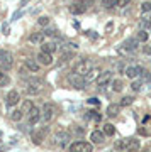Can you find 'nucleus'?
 <instances>
[{"instance_id": "1", "label": "nucleus", "mask_w": 151, "mask_h": 152, "mask_svg": "<svg viewBox=\"0 0 151 152\" xmlns=\"http://www.w3.org/2000/svg\"><path fill=\"white\" fill-rule=\"evenodd\" d=\"M139 145H141V140H138V139H122V140H117L114 144V149L121 152H132V151H138Z\"/></svg>"}, {"instance_id": "2", "label": "nucleus", "mask_w": 151, "mask_h": 152, "mask_svg": "<svg viewBox=\"0 0 151 152\" xmlns=\"http://www.w3.org/2000/svg\"><path fill=\"white\" fill-rule=\"evenodd\" d=\"M56 113H58L56 105H53V103H44V107L41 108V120H43L44 124H49V122H53V120H54Z\"/></svg>"}, {"instance_id": "3", "label": "nucleus", "mask_w": 151, "mask_h": 152, "mask_svg": "<svg viewBox=\"0 0 151 152\" xmlns=\"http://www.w3.org/2000/svg\"><path fill=\"white\" fill-rule=\"evenodd\" d=\"M12 66H14V56H12V53H9L5 49H0V69L7 71V69H10Z\"/></svg>"}, {"instance_id": "4", "label": "nucleus", "mask_w": 151, "mask_h": 152, "mask_svg": "<svg viewBox=\"0 0 151 152\" xmlns=\"http://www.w3.org/2000/svg\"><path fill=\"white\" fill-rule=\"evenodd\" d=\"M68 81H70L71 86H75L76 90H83V88L88 86V80H87L85 76L76 75V73H71V75H68Z\"/></svg>"}, {"instance_id": "5", "label": "nucleus", "mask_w": 151, "mask_h": 152, "mask_svg": "<svg viewBox=\"0 0 151 152\" xmlns=\"http://www.w3.org/2000/svg\"><path fill=\"white\" fill-rule=\"evenodd\" d=\"M71 140V134L66 130H58L54 134V144L58 147H66Z\"/></svg>"}, {"instance_id": "6", "label": "nucleus", "mask_w": 151, "mask_h": 152, "mask_svg": "<svg viewBox=\"0 0 151 152\" xmlns=\"http://www.w3.org/2000/svg\"><path fill=\"white\" fill-rule=\"evenodd\" d=\"M92 68H93L92 61L81 59L80 63H76V64H75V73H76V75H80V76H87L90 71H92Z\"/></svg>"}, {"instance_id": "7", "label": "nucleus", "mask_w": 151, "mask_h": 152, "mask_svg": "<svg viewBox=\"0 0 151 152\" xmlns=\"http://www.w3.org/2000/svg\"><path fill=\"white\" fill-rule=\"evenodd\" d=\"M92 151H93V147L88 142L76 140L73 144H70V152H92Z\"/></svg>"}, {"instance_id": "8", "label": "nucleus", "mask_w": 151, "mask_h": 152, "mask_svg": "<svg viewBox=\"0 0 151 152\" xmlns=\"http://www.w3.org/2000/svg\"><path fill=\"white\" fill-rule=\"evenodd\" d=\"M27 113H29V117H27V124L29 125H36L41 120V110L36 108V107H33Z\"/></svg>"}, {"instance_id": "9", "label": "nucleus", "mask_w": 151, "mask_h": 152, "mask_svg": "<svg viewBox=\"0 0 151 152\" xmlns=\"http://www.w3.org/2000/svg\"><path fill=\"white\" fill-rule=\"evenodd\" d=\"M110 81H112V71H102V73H98V76H97L98 86H105Z\"/></svg>"}, {"instance_id": "10", "label": "nucleus", "mask_w": 151, "mask_h": 152, "mask_svg": "<svg viewBox=\"0 0 151 152\" xmlns=\"http://www.w3.org/2000/svg\"><path fill=\"white\" fill-rule=\"evenodd\" d=\"M38 63H39V66H51L53 64V56L49 54V53L41 51L38 54Z\"/></svg>"}, {"instance_id": "11", "label": "nucleus", "mask_w": 151, "mask_h": 152, "mask_svg": "<svg viewBox=\"0 0 151 152\" xmlns=\"http://www.w3.org/2000/svg\"><path fill=\"white\" fill-rule=\"evenodd\" d=\"M19 102H21V95H19V91H17V90L9 91V95H7V105H9V107H17Z\"/></svg>"}, {"instance_id": "12", "label": "nucleus", "mask_w": 151, "mask_h": 152, "mask_svg": "<svg viewBox=\"0 0 151 152\" xmlns=\"http://www.w3.org/2000/svg\"><path fill=\"white\" fill-rule=\"evenodd\" d=\"M143 69H144L143 66H127V68L124 69V73H126L127 78L132 80V78H136V76H139L141 73H143Z\"/></svg>"}, {"instance_id": "13", "label": "nucleus", "mask_w": 151, "mask_h": 152, "mask_svg": "<svg viewBox=\"0 0 151 152\" xmlns=\"http://www.w3.org/2000/svg\"><path fill=\"white\" fill-rule=\"evenodd\" d=\"M68 10H70L71 14H75V15H80V14H83V12L87 10V5H85V2H83V4H71V5L68 7Z\"/></svg>"}, {"instance_id": "14", "label": "nucleus", "mask_w": 151, "mask_h": 152, "mask_svg": "<svg viewBox=\"0 0 151 152\" xmlns=\"http://www.w3.org/2000/svg\"><path fill=\"white\" fill-rule=\"evenodd\" d=\"M90 140H92L93 144H104V142H105V135H104V132H100V130H93L92 134H90Z\"/></svg>"}, {"instance_id": "15", "label": "nucleus", "mask_w": 151, "mask_h": 152, "mask_svg": "<svg viewBox=\"0 0 151 152\" xmlns=\"http://www.w3.org/2000/svg\"><path fill=\"white\" fill-rule=\"evenodd\" d=\"M44 135H46V129H39L38 132H33V134H31L33 142H34V144H38V145L44 140Z\"/></svg>"}, {"instance_id": "16", "label": "nucleus", "mask_w": 151, "mask_h": 152, "mask_svg": "<svg viewBox=\"0 0 151 152\" xmlns=\"http://www.w3.org/2000/svg\"><path fill=\"white\" fill-rule=\"evenodd\" d=\"M24 64H26L27 69L33 71V73H38V71H39V63H38V61H34V59H26V61H24Z\"/></svg>"}, {"instance_id": "17", "label": "nucleus", "mask_w": 151, "mask_h": 152, "mask_svg": "<svg viewBox=\"0 0 151 152\" xmlns=\"http://www.w3.org/2000/svg\"><path fill=\"white\" fill-rule=\"evenodd\" d=\"M119 112H121V105H117V103H110L107 107V115L109 117H117Z\"/></svg>"}, {"instance_id": "18", "label": "nucleus", "mask_w": 151, "mask_h": 152, "mask_svg": "<svg viewBox=\"0 0 151 152\" xmlns=\"http://www.w3.org/2000/svg\"><path fill=\"white\" fill-rule=\"evenodd\" d=\"M29 41H31L33 44H41V42H44V32H34V34H31Z\"/></svg>"}, {"instance_id": "19", "label": "nucleus", "mask_w": 151, "mask_h": 152, "mask_svg": "<svg viewBox=\"0 0 151 152\" xmlns=\"http://www.w3.org/2000/svg\"><path fill=\"white\" fill-rule=\"evenodd\" d=\"M138 46H139V42H138V39H127V41L124 42V48L131 49L132 53H134L136 49H138Z\"/></svg>"}, {"instance_id": "20", "label": "nucleus", "mask_w": 151, "mask_h": 152, "mask_svg": "<svg viewBox=\"0 0 151 152\" xmlns=\"http://www.w3.org/2000/svg\"><path fill=\"white\" fill-rule=\"evenodd\" d=\"M43 46H41V51H44V53H53V51H56V44L54 42H41Z\"/></svg>"}, {"instance_id": "21", "label": "nucleus", "mask_w": 151, "mask_h": 152, "mask_svg": "<svg viewBox=\"0 0 151 152\" xmlns=\"http://www.w3.org/2000/svg\"><path fill=\"white\" fill-rule=\"evenodd\" d=\"M24 93H26L27 96H31V95H38V93H41V88H39V86H34V85H29V86H26Z\"/></svg>"}, {"instance_id": "22", "label": "nucleus", "mask_w": 151, "mask_h": 152, "mask_svg": "<svg viewBox=\"0 0 151 152\" xmlns=\"http://www.w3.org/2000/svg\"><path fill=\"white\" fill-rule=\"evenodd\" d=\"M102 132H104V135L112 137L114 134H115V127H114L112 124H105V125H104V129H102Z\"/></svg>"}, {"instance_id": "23", "label": "nucleus", "mask_w": 151, "mask_h": 152, "mask_svg": "<svg viewBox=\"0 0 151 152\" xmlns=\"http://www.w3.org/2000/svg\"><path fill=\"white\" fill-rule=\"evenodd\" d=\"M9 83H10V78H9V75L0 69V86H7Z\"/></svg>"}, {"instance_id": "24", "label": "nucleus", "mask_w": 151, "mask_h": 152, "mask_svg": "<svg viewBox=\"0 0 151 152\" xmlns=\"http://www.w3.org/2000/svg\"><path fill=\"white\" fill-rule=\"evenodd\" d=\"M148 37H150V34L146 32L144 29H141L139 32H138V36H136L138 42H146V41H148Z\"/></svg>"}, {"instance_id": "25", "label": "nucleus", "mask_w": 151, "mask_h": 152, "mask_svg": "<svg viewBox=\"0 0 151 152\" xmlns=\"http://www.w3.org/2000/svg\"><path fill=\"white\" fill-rule=\"evenodd\" d=\"M122 86H124V85H122V81H121V80H114L112 81V90L114 91H122Z\"/></svg>"}, {"instance_id": "26", "label": "nucleus", "mask_w": 151, "mask_h": 152, "mask_svg": "<svg viewBox=\"0 0 151 152\" xmlns=\"http://www.w3.org/2000/svg\"><path fill=\"white\" fill-rule=\"evenodd\" d=\"M10 118L14 120V122H21L22 120V112L21 110H14V112L10 113Z\"/></svg>"}, {"instance_id": "27", "label": "nucleus", "mask_w": 151, "mask_h": 152, "mask_svg": "<svg viewBox=\"0 0 151 152\" xmlns=\"http://www.w3.org/2000/svg\"><path fill=\"white\" fill-rule=\"evenodd\" d=\"M34 105H33V102H31V100H26V102H24V105H22V113H27V112H29V110L33 108Z\"/></svg>"}, {"instance_id": "28", "label": "nucleus", "mask_w": 151, "mask_h": 152, "mask_svg": "<svg viewBox=\"0 0 151 152\" xmlns=\"http://www.w3.org/2000/svg\"><path fill=\"white\" fill-rule=\"evenodd\" d=\"M132 102H134L132 96H124L121 100V107H129V105H132Z\"/></svg>"}, {"instance_id": "29", "label": "nucleus", "mask_w": 151, "mask_h": 152, "mask_svg": "<svg viewBox=\"0 0 151 152\" xmlns=\"http://www.w3.org/2000/svg\"><path fill=\"white\" fill-rule=\"evenodd\" d=\"M44 36H51V37H59V31H56V29H46V31H43Z\"/></svg>"}, {"instance_id": "30", "label": "nucleus", "mask_w": 151, "mask_h": 152, "mask_svg": "<svg viewBox=\"0 0 151 152\" xmlns=\"http://www.w3.org/2000/svg\"><path fill=\"white\" fill-rule=\"evenodd\" d=\"M38 24H39V26H43V27H46V26H49V17H46V15L39 17V19H38Z\"/></svg>"}, {"instance_id": "31", "label": "nucleus", "mask_w": 151, "mask_h": 152, "mask_svg": "<svg viewBox=\"0 0 151 152\" xmlns=\"http://www.w3.org/2000/svg\"><path fill=\"white\" fill-rule=\"evenodd\" d=\"M102 4L105 9H112V7H115V0H102Z\"/></svg>"}, {"instance_id": "32", "label": "nucleus", "mask_w": 151, "mask_h": 152, "mask_svg": "<svg viewBox=\"0 0 151 152\" xmlns=\"http://www.w3.org/2000/svg\"><path fill=\"white\" fill-rule=\"evenodd\" d=\"M141 10H143V14H146V12H151V2H144V4L141 5Z\"/></svg>"}, {"instance_id": "33", "label": "nucleus", "mask_w": 151, "mask_h": 152, "mask_svg": "<svg viewBox=\"0 0 151 152\" xmlns=\"http://www.w3.org/2000/svg\"><path fill=\"white\" fill-rule=\"evenodd\" d=\"M151 27V19H143L141 20V29H148Z\"/></svg>"}, {"instance_id": "34", "label": "nucleus", "mask_w": 151, "mask_h": 152, "mask_svg": "<svg viewBox=\"0 0 151 152\" xmlns=\"http://www.w3.org/2000/svg\"><path fill=\"white\" fill-rule=\"evenodd\" d=\"M129 2L131 0H115V7H126L129 5Z\"/></svg>"}, {"instance_id": "35", "label": "nucleus", "mask_w": 151, "mask_h": 152, "mask_svg": "<svg viewBox=\"0 0 151 152\" xmlns=\"http://www.w3.org/2000/svg\"><path fill=\"white\" fill-rule=\"evenodd\" d=\"M141 86H143V83H141V81H134L132 85H131V88H132L134 91H139V90H141Z\"/></svg>"}, {"instance_id": "36", "label": "nucleus", "mask_w": 151, "mask_h": 152, "mask_svg": "<svg viewBox=\"0 0 151 152\" xmlns=\"http://www.w3.org/2000/svg\"><path fill=\"white\" fill-rule=\"evenodd\" d=\"M88 103H90V105H100V100H98V98H90V100H88Z\"/></svg>"}, {"instance_id": "37", "label": "nucleus", "mask_w": 151, "mask_h": 152, "mask_svg": "<svg viewBox=\"0 0 151 152\" xmlns=\"http://www.w3.org/2000/svg\"><path fill=\"white\" fill-rule=\"evenodd\" d=\"M143 53L151 56V46H144V48H143Z\"/></svg>"}, {"instance_id": "38", "label": "nucleus", "mask_w": 151, "mask_h": 152, "mask_svg": "<svg viewBox=\"0 0 151 152\" xmlns=\"http://www.w3.org/2000/svg\"><path fill=\"white\" fill-rule=\"evenodd\" d=\"M87 36H88V37H92V39H95V37H97V34H93V31H87Z\"/></svg>"}, {"instance_id": "39", "label": "nucleus", "mask_w": 151, "mask_h": 152, "mask_svg": "<svg viewBox=\"0 0 151 152\" xmlns=\"http://www.w3.org/2000/svg\"><path fill=\"white\" fill-rule=\"evenodd\" d=\"M112 27H114V24H112V22H109L107 26H105V31L109 32V31H112Z\"/></svg>"}, {"instance_id": "40", "label": "nucleus", "mask_w": 151, "mask_h": 152, "mask_svg": "<svg viewBox=\"0 0 151 152\" xmlns=\"http://www.w3.org/2000/svg\"><path fill=\"white\" fill-rule=\"evenodd\" d=\"M21 15H22V12H17V14H14V20H17Z\"/></svg>"}, {"instance_id": "41", "label": "nucleus", "mask_w": 151, "mask_h": 152, "mask_svg": "<svg viewBox=\"0 0 151 152\" xmlns=\"http://www.w3.org/2000/svg\"><path fill=\"white\" fill-rule=\"evenodd\" d=\"M27 2H29V0H22V2H21V5H26Z\"/></svg>"}, {"instance_id": "42", "label": "nucleus", "mask_w": 151, "mask_h": 152, "mask_svg": "<svg viewBox=\"0 0 151 152\" xmlns=\"http://www.w3.org/2000/svg\"><path fill=\"white\" fill-rule=\"evenodd\" d=\"M2 151H4V147H0V152H2Z\"/></svg>"}, {"instance_id": "43", "label": "nucleus", "mask_w": 151, "mask_h": 152, "mask_svg": "<svg viewBox=\"0 0 151 152\" xmlns=\"http://www.w3.org/2000/svg\"><path fill=\"white\" fill-rule=\"evenodd\" d=\"M0 137H2V132H0Z\"/></svg>"}, {"instance_id": "44", "label": "nucleus", "mask_w": 151, "mask_h": 152, "mask_svg": "<svg viewBox=\"0 0 151 152\" xmlns=\"http://www.w3.org/2000/svg\"><path fill=\"white\" fill-rule=\"evenodd\" d=\"M87 2H90V0H87Z\"/></svg>"}, {"instance_id": "45", "label": "nucleus", "mask_w": 151, "mask_h": 152, "mask_svg": "<svg viewBox=\"0 0 151 152\" xmlns=\"http://www.w3.org/2000/svg\"><path fill=\"white\" fill-rule=\"evenodd\" d=\"M150 73H151V71H150Z\"/></svg>"}]
</instances>
